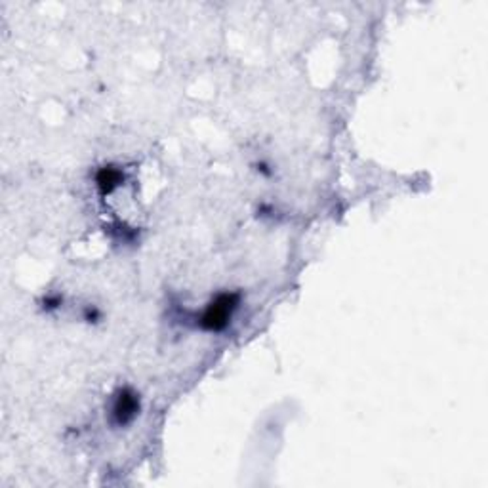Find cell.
Returning a JSON list of instances; mask_svg holds the SVG:
<instances>
[{"label":"cell","mask_w":488,"mask_h":488,"mask_svg":"<svg viewBox=\"0 0 488 488\" xmlns=\"http://www.w3.org/2000/svg\"><path fill=\"white\" fill-rule=\"evenodd\" d=\"M137 408H140V402H137V397L132 391H122L118 395V399L115 402V418L118 423H128L134 416H136Z\"/></svg>","instance_id":"2"},{"label":"cell","mask_w":488,"mask_h":488,"mask_svg":"<svg viewBox=\"0 0 488 488\" xmlns=\"http://www.w3.org/2000/svg\"><path fill=\"white\" fill-rule=\"evenodd\" d=\"M237 307V296L233 294H222L217 296L208 309L204 311L203 319H201V325L208 330H222L225 328V325L229 323L231 313Z\"/></svg>","instance_id":"1"},{"label":"cell","mask_w":488,"mask_h":488,"mask_svg":"<svg viewBox=\"0 0 488 488\" xmlns=\"http://www.w3.org/2000/svg\"><path fill=\"white\" fill-rule=\"evenodd\" d=\"M121 177L122 174L118 172V170L103 168L102 172L97 174V187L102 189L103 195H105V193H111V191L115 189L116 185L121 183Z\"/></svg>","instance_id":"3"}]
</instances>
